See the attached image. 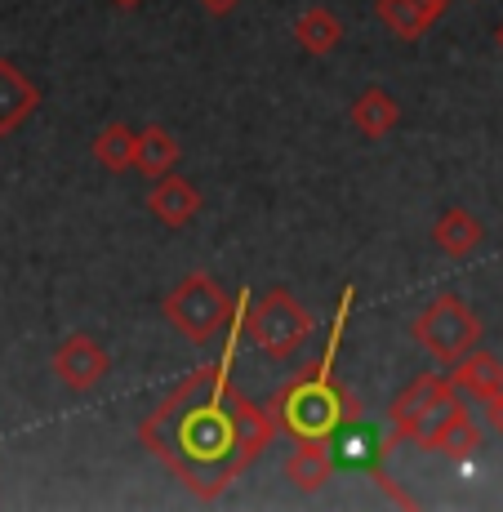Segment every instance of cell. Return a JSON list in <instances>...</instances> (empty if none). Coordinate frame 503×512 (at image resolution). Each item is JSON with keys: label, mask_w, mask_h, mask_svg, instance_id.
<instances>
[{"label": "cell", "mask_w": 503, "mask_h": 512, "mask_svg": "<svg viewBox=\"0 0 503 512\" xmlns=\"http://www.w3.org/2000/svg\"><path fill=\"white\" fill-rule=\"evenodd\" d=\"M276 437L268 406H254L232 383V343L219 361L196 366L183 383H174L152 415L138 423V441L161 459L201 504L228 495Z\"/></svg>", "instance_id": "obj_1"}, {"label": "cell", "mask_w": 503, "mask_h": 512, "mask_svg": "<svg viewBox=\"0 0 503 512\" xmlns=\"http://www.w3.org/2000/svg\"><path fill=\"white\" fill-rule=\"evenodd\" d=\"M348 303H352V290L343 294V303H339V317H334L325 357L312 361L308 370H299L285 388H276V397L268 406L276 419V432H285V437H294V441H330L339 428H357L361 423V397H352V392L334 379V352H339V339H343Z\"/></svg>", "instance_id": "obj_2"}, {"label": "cell", "mask_w": 503, "mask_h": 512, "mask_svg": "<svg viewBox=\"0 0 503 512\" xmlns=\"http://www.w3.org/2000/svg\"><path fill=\"white\" fill-rule=\"evenodd\" d=\"M165 321L183 334L187 343H214V334L232 321V299L210 272H187V277L165 294Z\"/></svg>", "instance_id": "obj_3"}, {"label": "cell", "mask_w": 503, "mask_h": 512, "mask_svg": "<svg viewBox=\"0 0 503 512\" xmlns=\"http://www.w3.org/2000/svg\"><path fill=\"white\" fill-rule=\"evenodd\" d=\"M414 343L441 366H455L472 348H481V321L459 294H437L428 308L414 317Z\"/></svg>", "instance_id": "obj_4"}, {"label": "cell", "mask_w": 503, "mask_h": 512, "mask_svg": "<svg viewBox=\"0 0 503 512\" xmlns=\"http://www.w3.org/2000/svg\"><path fill=\"white\" fill-rule=\"evenodd\" d=\"M312 312L290 290H268L254 308H245V334L272 361H285L312 339Z\"/></svg>", "instance_id": "obj_5"}, {"label": "cell", "mask_w": 503, "mask_h": 512, "mask_svg": "<svg viewBox=\"0 0 503 512\" xmlns=\"http://www.w3.org/2000/svg\"><path fill=\"white\" fill-rule=\"evenodd\" d=\"M459 401L450 374H419L410 388H401V397L392 401L388 410V446L392 441H410V446H423L428 432L437 428V419L446 415Z\"/></svg>", "instance_id": "obj_6"}, {"label": "cell", "mask_w": 503, "mask_h": 512, "mask_svg": "<svg viewBox=\"0 0 503 512\" xmlns=\"http://www.w3.org/2000/svg\"><path fill=\"white\" fill-rule=\"evenodd\" d=\"M54 379L63 383L67 392H94L98 383L107 379V370H112V357H107V348L94 339V334H67L63 343L54 348Z\"/></svg>", "instance_id": "obj_7"}, {"label": "cell", "mask_w": 503, "mask_h": 512, "mask_svg": "<svg viewBox=\"0 0 503 512\" xmlns=\"http://www.w3.org/2000/svg\"><path fill=\"white\" fill-rule=\"evenodd\" d=\"M446 9H450V0H379L374 18H379L397 41H419V36L432 32V23H437Z\"/></svg>", "instance_id": "obj_8"}, {"label": "cell", "mask_w": 503, "mask_h": 512, "mask_svg": "<svg viewBox=\"0 0 503 512\" xmlns=\"http://www.w3.org/2000/svg\"><path fill=\"white\" fill-rule=\"evenodd\" d=\"M423 450H437V455L455 459V464H463V459L477 455V450H481V428H477V419H472V410H463L455 401V406L437 419V428L428 432Z\"/></svg>", "instance_id": "obj_9"}, {"label": "cell", "mask_w": 503, "mask_h": 512, "mask_svg": "<svg viewBox=\"0 0 503 512\" xmlns=\"http://www.w3.org/2000/svg\"><path fill=\"white\" fill-rule=\"evenodd\" d=\"M334 468H339V459H334L330 441H299L294 455L285 459V477H290V486L299 490V495H321V490L330 486Z\"/></svg>", "instance_id": "obj_10"}, {"label": "cell", "mask_w": 503, "mask_h": 512, "mask_svg": "<svg viewBox=\"0 0 503 512\" xmlns=\"http://www.w3.org/2000/svg\"><path fill=\"white\" fill-rule=\"evenodd\" d=\"M41 107V90L32 76H23L9 58H0V139L14 130H23L27 116Z\"/></svg>", "instance_id": "obj_11"}, {"label": "cell", "mask_w": 503, "mask_h": 512, "mask_svg": "<svg viewBox=\"0 0 503 512\" xmlns=\"http://www.w3.org/2000/svg\"><path fill=\"white\" fill-rule=\"evenodd\" d=\"M147 210H152L165 228H187V223L201 214V192H196V183L179 179V174H165V179H152Z\"/></svg>", "instance_id": "obj_12"}, {"label": "cell", "mask_w": 503, "mask_h": 512, "mask_svg": "<svg viewBox=\"0 0 503 512\" xmlns=\"http://www.w3.org/2000/svg\"><path fill=\"white\" fill-rule=\"evenodd\" d=\"M450 383H455L459 397L468 392V397L486 401V397H495V392H503V361L486 348H472L468 357L450 366Z\"/></svg>", "instance_id": "obj_13"}, {"label": "cell", "mask_w": 503, "mask_h": 512, "mask_svg": "<svg viewBox=\"0 0 503 512\" xmlns=\"http://www.w3.org/2000/svg\"><path fill=\"white\" fill-rule=\"evenodd\" d=\"M432 245H437L441 254H450V259H468V254H477L481 245H486V228H481L477 214L446 210L432 223Z\"/></svg>", "instance_id": "obj_14"}, {"label": "cell", "mask_w": 503, "mask_h": 512, "mask_svg": "<svg viewBox=\"0 0 503 512\" xmlns=\"http://www.w3.org/2000/svg\"><path fill=\"white\" fill-rule=\"evenodd\" d=\"M348 116H352V125H357V134H366V139H388V134L397 130V121H401V107H397V98H392L388 90L370 85V90L352 103Z\"/></svg>", "instance_id": "obj_15"}, {"label": "cell", "mask_w": 503, "mask_h": 512, "mask_svg": "<svg viewBox=\"0 0 503 512\" xmlns=\"http://www.w3.org/2000/svg\"><path fill=\"white\" fill-rule=\"evenodd\" d=\"M134 170L143 179H165V174L179 170V139H174L165 125H147L138 134V156H134Z\"/></svg>", "instance_id": "obj_16"}, {"label": "cell", "mask_w": 503, "mask_h": 512, "mask_svg": "<svg viewBox=\"0 0 503 512\" xmlns=\"http://www.w3.org/2000/svg\"><path fill=\"white\" fill-rule=\"evenodd\" d=\"M339 41H343V23L334 9H308V14L294 18V45H299L303 54L325 58L339 49Z\"/></svg>", "instance_id": "obj_17"}, {"label": "cell", "mask_w": 503, "mask_h": 512, "mask_svg": "<svg viewBox=\"0 0 503 512\" xmlns=\"http://www.w3.org/2000/svg\"><path fill=\"white\" fill-rule=\"evenodd\" d=\"M134 156H138V134H134L125 121H112L107 130H98V139H94V161L103 165L107 174L134 170Z\"/></svg>", "instance_id": "obj_18"}, {"label": "cell", "mask_w": 503, "mask_h": 512, "mask_svg": "<svg viewBox=\"0 0 503 512\" xmlns=\"http://www.w3.org/2000/svg\"><path fill=\"white\" fill-rule=\"evenodd\" d=\"M481 406H486V423H490V428H495L499 437H503V392H495V397H486Z\"/></svg>", "instance_id": "obj_19"}, {"label": "cell", "mask_w": 503, "mask_h": 512, "mask_svg": "<svg viewBox=\"0 0 503 512\" xmlns=\"http://www.w3.org/2000/svg\"><path fill=\"white\" fill-rule=\"evenodd\" d=\"M196 5L205 9V14H214V18H223V14H232L236 5H241V0H196Z\"/></svg>", "instance_id": "obj_20"}, {"label": "cell", "mask_w": 503, "mask_h": 512, "mask_svg": "<svg viewBox=\"0 0 503 512\" xmlns=\"http://www.w3.org/2000/svg\"><path fill=\"white\" fill-rule=\"evenodd\" d=\"M112 5H121V9H138L143 0H112Z\"/></svg>", "instance_id": "obj_21"}, {"label": "cell", "mask_w": 503, "mask_h": 512, "mask_svg": "<svg viewBox=\"0 0 503 512\" xmlns=\"http://www.w3.org/2000/svg\"><path fill=\"white\" fill-rule=\"evenodd\" d=\"M495 41H499V49H503V23H499V32H495Z\"/></svg>", "instance_id": "obj_22"}]
</instances>
